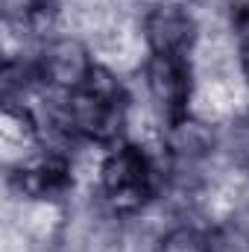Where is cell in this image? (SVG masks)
I'll return each instance as SVG.
<instances>
[{
	"mask_svg": "<svg viewBox=\"0 0 249 252\" xmlns=\"http://www.w3.org/2000/svg\"><path fill=\"white\" fill-rule=\"evenodd\" d=\"M94 196L118 220L150 211L161 196V158L156 147L124 138L97 153Z\"/></svg>",
	"mask_w": 249,
	"mask_h": 252,
	"instance_id": "1",
	"label": "cell"
},
{
	"mask_svg": "<svg viewBox=\"0 0 249 252\" xmlns=\"http://www.w3.org/2000/svg\"><path fill=\"white\" fill-rule=\"evenodd\" d=\"M138 76H141L147 112L158 126L190 115L193 94H196V70L187 56L147 53L138 67Z\"/></svg>",
	"mask_w": 249,
	"mask_h": 252,
	"instance_id": "2",
	"label": "cell"
},
{
	"mask_svg": "<svg viewBox=\"0 0 249 252\" xmlns=\"http://www.w3.org/2000/svg\"><path fill=\"white\" fill-rule=\"evenodd\" d=\"M9 188L21 202H56L64 205L76 188L73 150L62 144H44L38 153L9 167Z\"/></svg>",
	"mask_w": 249,
	"mask_h": 252,
	"instance_id": "3",
	"label": "cell"
},
{
	"mask_svg": "<svg viewBox=\"0 0 249 252\" xmlns=\"http://www.w3.org/2000/svg\"><path fill=\"white\" fill-rule=\"evenodd\" d=\"M32 59H35V70L41 79V91L56 94V97H67L85 88L100 64L91 41L70 30L38 44L32 50Z\"/></svg>",
	"mask_w": 249,
	"mask_h": 252,
	"instance_id": "4",
	"label": "cell"
},
{
	"mask_svg": "<svg viewBox=\"0 0 249 252\" xmlns=\"http://www.w3.org/2000/svg\"><path fill=\"white\" fill-rule=\"evenodd\" d=\"M202 21L187 0H150L138 12V32L147 53L193 56L202 41Z\"/></svg>",
	"mask_w": 249,
	"mask_h": 252,
	"instance_id": "5",
	"label": "cell"
},
{
	"mask_svg": "<svg viewBox=\"0 0 249 252\" xmlns=\"http://www.w3.org/2000/svg\"><path fill=\"white\" fill-rule=\"evenodd\" d=\"M0 141H3V156L6 167L21 164L32 153H38L47 138H44V124L38 118L35 103H3L0 115Z\"/></svg>",
	"mask_w": 249,
	"mask_h": 252,
	"instance_id": "6",
	"label": "cell"
},
{
	"mask_svg": "<svg viewBox=\"0 0 249 252\" xmlns=\"http://www.w3.org/2000/svg\"><path fill=\"white\" fill-rule=\"evenodd\" d=\"M156 252H220L217 223L179 214L176 220L161 226L156 238Z\"/></svg>",
	"mask_w": 249,
	"mask_h": 252,
	"instance_id": "7",
	"label": "cell"
},
{
	"mask_svg": "<svg viewBox=\"0 0 249 252\" xmlns=\"http://www.w3.org/2000/svg\"><path fill=\"white\" fill-rule=\"evenodd\" d=\"M223 150H226V158L229 164L249 176V106L238 109L223 129Z\"/></svg>",
	"mask_w": 249,
	"mask_h": 252,
	"instance_id": "8",
	"label": "cell"
},
{
	"mask_svg": "<svg viewBox=\"0 0 249 252\" xmlns=\"http://www.w3.org/2000/svg\"><path fill=\"white\" fill-rule=\"evenodd\" d=\"M187 3H190V0H187Z\"/></svg>",
	"mask_w": 249,
	"mask_h": 252,
	"instance_id": "9",
	"label": "cell"
}]
</instances>
